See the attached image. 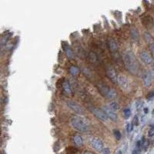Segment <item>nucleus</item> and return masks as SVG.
I'll use <instances>...</instances> for the list:
<instances>
[{"label":"nucleus","instance_id":"f257e3e1","mask_svg":"<svg viewBox=\"0 0 154 154\" xmlns=\"http://www.w3.org/2000/svg\"><path fill=\"white\" fill-rule=\"evenodd\" d=\"M123 63L125 65L126 69L131 73L136 75L139 72V63L136 59V56L132 52H126L123 56Z\"/></svg>","mask_w":154,"mask_h":154},{"label":"nucleus","instance_id":"f03ea898","mask_svg":"<svg viewBox=\"0 0 154 154\" xmlns=\"http://www.w3.org/2000/svg\"><path fill=\"white\" fill-rule=\"evenodd\" d=\"M71 125L79 132L87 133L90 130L89 122L81 116H73L71 119Z\"/></svg>","mask_w":154,"mask_h":154},{"label":"nucleus","instance_id":"7ed1b4c3","mask_svg":"<svg viewBox=\"0 0 154 154\" xmlns=\"http://www.w3.org/2000/svg\"><path fill=\"white\" fill-rule=\"evenodd\" d=\"M117 83L119 86V87L125 91H129L130 89V81L126 76L123 75H119L117 76Z\"/></svg>","mask_w":154,"mask_h":154},{"label":"nucleus","instance_id":"20e7f679","mask_svg":"<svg viewBox=\"0 0 154 154\" xmlns=\"http://www.w3.org/2000/svg\"><path fill=\"white\" fill-rule=\"evenodd\" d=\"M90 143H91V146H93V148L95 150H96L97 152H102L103 149H104V145H103V141L101 140L100 139L93 137V138L91 139Z\"/></svg>","mask_w":154,"mask_h":154},{"label":"nucleus","instance_id":"39448f33","mask_svg":"<svg viewBox=\"0 0 154 154\" xmlns=\"http://www.w3.org/2000/svg\"><path fill=\"white\" fill-rule=\"evenodd\" d=\"M89 110H90L92 113L96 117H97L99 119H100V120L102 121H106L108 119L107 116H106V114L104 113V112H103L102 110H100V109L91 106V107H89Z\"/></svg>","mask_w":154,"mask_h":154},{"label":"nucleus","instance_id":"423d86ee","mask_svg":"<svg viewBox=\"0 0 154 154\" xmlns=\"http://www.w3.org/2000/svg\"><path fill=\"white\" fill-rule=\"evenodd\" d=\"M66 104H67V106H68L70 110H72L73 111L76 113H78V114L84 113V110H83V107H82L80 105H79L78 103H76V102L69 100V101H67Z\"/></svg>","mask_w":154,"mask_h":154},{"label":"nucleus","instance_id":"0eeeda50","mask_svg":"<svg viewBox=\"0 0 154 154\" xmlns=\"http://www.w3.org/2000/svg\"><path fill=\"white\" fill-rule=\"evenodd\" d=\"M139 58L143 63L146 65H151L153 64V59L148 52L142 51L139 53Z\"/></svg>","mask_w":154,"mask_h":154},{"label":"nucleus","instance_id":"6e6552de","mask_svg":"<svg viewBox=\"0 0 154 154\" xmlns=\"http://www.w3.org/2000/svg\"><path fill=\"white\" fill-rule=\"evenodd\" d=\"M103 110L104 112V113L106 114V116H107L108 119H111L112 121H114V122H116L117 119H118V117H117V114H116V112H114L113 110H112L108 106H105L103 107Z\"/></svg>","mask_w":154,"mask_h":154},{"label":"nucleus","instance_id":"1a4fd4ad","mask_svg":"<svg viewBox=\"0 0 154 154\" xmlns=\"http://www.w3.org/2000/svg\"><path fill=\"white\" fill-rule=\"evenodd\" d=\"M106 73L107 77L110 79L112 83H117V73H116V70L113 69L112 67H108L106 70Z\"/></svg>","mask_w":154,"mask_h":154},{"label":"nucleus","instance_id":"9d476101","mask_svg":"<svg viewBox=\"0 0 154 154\" xmlns=\"http://www.w3.org/2000/svg\"><path fill=\"white\" fill-rule=\"evenodd\" d=\"M153 76L152 75L150 74V73H149V72H146V73H144L143 75V83H144V85L146 86H150L151 84H152V82H153Z\"/></svg>","mask_w":154,"mask_h":154},{"label":"nucleus","instance_id":"9b49d317","mask_svg":"<svg viewBox=\"0 0 154 154\" xmlns=\"http://www.w3.org/2000/svg\"><path fill=\"white\" fill-rule=\"evenodd\" d=\"M62 87H63V93H64L66 95H68V96H70V95H71L72 88L71 86H70V83H69V81H63V84H62Z\"/></svg>","mask_w":154,"mask_h":154},{"label":"nucleus","instance_id":"f8f14e48","mask_svg":"<svg viewBox=\"0 0 154 154\" xmlns=\"http://www.w3.org/2000/svg\"><path fill=\"white\" fill-rule=\"evenodd\" d=\"M109 46H110V50L112 53H116L118 51V46L117 43L113 39H110L109 40Z\"/></svg>","mask_w":154,"mask_h":154},{"label":"nucleus","instance_id":"ddd939ff","mask_svg":"<svg viewBox=\"0 0 154 154\" xmlns=\"http://www.w3.org/2000/svg\"><path fill=\"white\" fill-rule=\"evenodd\" d=\"M73 142L77 146H82L83 145V139L79 135H75L73 136Z\"/></svg>","mask_w":154,"mask_h":154},{"label":"nucleus","instance_id":"4468645a","mask_svg":"<svg viewBox=\"0 0 154 154\" xmlns=\"http://www.w3.org/2000/svg\"><path fill=\"white\" fill-rule=\"evenodd\" d=\"M108 106H109L112 110H113L114 112L118 111V110H119V103H117V102H116V101H112V102H110Z\"/></svg>","mask_w":154,"mask_h":154},{"label":"nucleus","instance_id":"2eb2a0df","mask_svg":"<svg viewBox=\"0 0 154 154\" xmlns=\"http://www.w3.org/2000/svg\"><path fill=\"white\" fill-rule=\"evenodd\" d=\"M98 89H99V91L101 93L103 94V96H106V94H107L108 90H109L110 88H108L106 86L102 85V84H101V85L98 86Z\"/></svg>","mask_w":154,"mask_h":154},{"label":"nucleus","instance_id":"dca6fc26","mask_svg":"<svg viewBox=\"0 0 154 154\" xmlns=\"http://www.w3.org/2000/svg\"><path fill=\"white\" fill-rule=\"evenodd\" d=\"M116 96H117V93H116V91L115 89H109L107 94H106V97H107V98L114 99Z\"/></svg>","mask_w":154,"mask_h":154},{"label":"nucleus","instance_id":"f3484780","mask_svg":"<svg viewBox=\"0 0 154 154\" xmlns=\"http://www.w3.org/2000/svg\"><path fill=\"white\" fill-rule=\"evenodd\" d=\"M69 73L73 76H77L79 73V69L77 66H72L70 68H69Z\"/></svg>","mask_w":154,"mask_h":154},{"label":"nucleus","instance_id":"a211bd4d","mask_svg":"<svg viewBox=\"0 0 154 154\" xmlns=\"http://www.w3.org/2000/svg\"><path fill=\"white\" fill-rule=\"evenodd\" d=\"M65 51H66V53L67 56L69 57V58L70 59H73L74 57V55H73V51H72V49L69 48L68 46H67V47L65 49Z\"/></svg>","mask_w":154,"mask_h":154},{"label":"nucleus","instance_id":"6ab92c4d","mask_svg":"<svg viewBox=\"0 0 154 154\" xmlns=\"http://www.w3.org/2000/svg\"><path fill=\"white\" fill-rule=\"evenodd\" d=\"M123 115H124V117L125 119H129L131 116V110L129 108H126L125 110H123Z\"/></svg>","mask_w":154,"mask_h":154},{"label":"nucleus","instance_id":"aec40b11","mask_svg":"<svg viewBox=\"0 0 154 154\" xmlns=\"http://www.w3.org/2000/svg\"><path fill=\"white\" fill-rule=\"evenodd\" d=\"M113 134H114V136H115V138H116L117 140H119V139H121V133L119 132V130H114Z\"/></svg>","mask_w":154,"mask_h":154},{"label":"nucleus","instance_id":"412c9836","mask_svg":"<svg viewBox=\"0 0 154 154\" xmlns=\"http://www.w3.org/2000/svg\"><path fill=\"white\" fill-rule=\"evenodd\" d=\"M133 129V123H128L126 126V130L127 131V133H130Z\"/></svg>","mask_w":154,"mask_h":154},{"label":"nucleus","instance_id":"4be33fe9","mask_svg":"<svg viewBox=\"0 0 154 154\" xmlns=\"http://www.w3.org/2000/svg\"><path fill=\"white\" fill-rule=\"evenodd\" d=\"M132 36H133V38L134 39H137L139 38V32H138V31H137V29H133Z\"/></svg>","mask_w":154,"mask_h":154},{"label":"nucleus","instance_id":"5701e85b","mask_svg":"<svg viewBox=\"0 0 154 154\" xmlns=\"http://www.w3.org/2000/svg\"><path fill=\"white\" fill-rule=\"evenodd\" d=\"M142 106H143V101L140 100V99H139L136 102V110H139L142 108Z\"/></svg>","mask_w":154,"mask_h":154},{"label":"nucleus","instance_id":"b1692460","mask_svg":"<svg viewBox=\"0 0 154 154\" xmlns=\"http://www.w3.org/2000/svg\"><path fill=\"white\" fill-rule=\"evenodd\" d=\"M133 123L134 126L139 125V119L137 115H136V116L133 117Z\"/></svg>","mask_w":154,"mask_h":154},{"label":"nucleus","instance_id":"393cba45","mask_svg":"<svg viewBox=\"0 0 154 154\" xmlns=\"http://www.w3.org/2000/svg\"><path fill=\"white\" fill-rule=\"evenodd\" d=\"M102 153H103V154H111L110 148L108 147H104V149L103 150Z\"/></svg>","mask_w":154,"mask_h":154},{"label":"nucleus","instance_id":"a878e982","mask_svg":"<svg viewBox=\"0 0 154 154\" xmlns=\"http://www.w3.org/2000/svg\"><path fill=\"white\" fill-rule=\"evenodd\" d=\"M153 97H154V91L150 92V93L147 94V96H146L147 99H150L153 98Z\"/></svg>","mask_w":154,"mask_h":154},{"label":"nucleus","instance_id":"bb28decb","mask_svg":"<svg viewBox=\"0 0 154 154\" xmlns=\"http://www.w3.org/2000/svg\"><path fill=\"white\" fill-rule=\"evenodd\" d=\"M148 136H150V137L154 136V127H152L150 130H149V132H148Z\"/></svg>","mask_w":154,"mask_h":154},{"label":"nucleus","instance_id":"cd10ccee","mask_svg":"<svg viewBox=\"0 0 154 154\" xmlns=\"http://www.w3.org/2000/svg\"><path fill=\"white\" fill-rule=\"evenodd\" d=\"M138 153H139V150L136 148V149H134L133 151L132 152V154H138Z\"/></svg>","mask_w":154,"mask_h":154},{"label":"nucleus","instance_id":"c85d7f7f","mask_svg":"<svg viewBox=\"0 0 154 154\" xmlns=\"http://www.w3.org/2000/svg\"><path fill=\"white\" fill-rule=\"evenodd\" d=\"M150 74L152 75V76L154 77V66H153L152 69H151V72H150Z\"/></svg>","mask_w":154,"mask_h":154},{"label":"nucleus","instance_id":"c756f323","mask_svg":"<svg viewBox=\"0 0 154 154\" xmlns=\"http://www.w3.org/2000/svg\"><path fill=\"white\" fill-rule=\"evenodd\" d=\"M143 111H144V113L147 114L148 113H149V109H148L147 107L144 108V109H143Z\"/></svg>","mask_w":154,"mask_h":154},{"label":"nucleus","instance_id":"7c9ffc66","mask_svg":"<svg viewBox=\"0 0 154 154\" xmlns=\"http://www.w3.org/2000/svg\"><path fill=\"white\" fill-rule=\"evenodd\" d=\"M116 154H123V151H122V150H119Z\"/></svg>","mask_w":154,"mask_h":154},{"label":"nucleus","instance_id":"2f4dec72","mask_svg":"<svg viewBox=\"0 0 154 154\" xmlns=\"http://www.w3.org/2000/svg\"><path fill=\"white\" fill-rule=\"evenodd\" d=\"M83 154H94V153H93L90 152V151H86V152H84V153Z\"/></svg>","mask_w":154,"mask_h":154},{"label":"nucleus","instance_id":"473e14b6","mask_svg":"<svg viewBox=\"0 0 154 154\" xmlns=\"http://www.w3.org/2000/svg\"><path fill=\"white\" fill-rule=\"evenodd\" d=\"M1 103H2V100H1V99H0V104H1Z\"/></svg>","mask_w":154,"mask_h":154},{"label":"nucleus","instance_id":"72a5a7b5","mask_svg":"<svg viewBox=\"0 0 154 154\" xmlns=\"http://www.w3.org/2000/svg\"><path fill=\"white\" fill-rule=\"evenodd\" d=\"M153 113H154V109H153Z\"/></svg>","mask_w":154,"mask_h":154}]
</instances>
